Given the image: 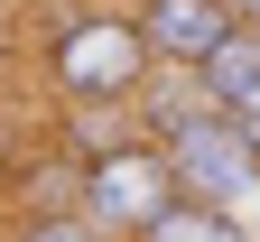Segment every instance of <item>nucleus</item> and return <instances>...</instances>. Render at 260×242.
I'll return each mask as SVG.
<instances>
[{
  "label": "nucleus",
  "instance_id": "f03ea898",
  "mask_svg": "<svg viewBox=\"0 0 260 242\" xmlns=\"http://www.w3.org/2000/svg\"><path fill=\"white\" fill-rule=\"evenodd\" d=\"M177 205H186V186H177V168H168V149L149 130H121L103 149H75V214L103 224L112 242H140Z\"/></svg>",
  "mask_w": 260,
  "mask_h": 242
},
{
  "label": "nucleus",
  "instance_id": "f257e3e1",
  "mask_svg": "<svg viewBox=\"0 0 260 242\" xmlns=\"http://www.w3.org/2000/svg\"><path fill=\"white\" fill-rule=\"evenodd\" d=\"M38 65L65 102H103V112H130L140 84L158 75V56L130 19V0H65L47 10V38H38Z\"/></svg>",
  "mask_w": 260,
  "mask_h": 242
},
{
  "label": "nucleus",
  "instance_id": "0eeeda50",
  "mask_svg": "<svg viewBox=\"0 0 260 242\" xmlns=\"http://www.w3.org/2000/svg\"><path fill=\"white\" fill-rule=\"evenodd\" d=\"M10 242H112V233H103V224H84L75 205H65V214H28Z\"/></svg>",
  "mask_w": 260,
  "mask_h": 242
},
{
  "label": "nucleus",
  "instance_id": "7ed1b4c3",
  "mask_svg": "<svg viewBox=\"0 0 260 242\" xmlns=\"http://www.w3.org/2000/svg\"><path fill=\"white\" fill-rule=\"evenodd\" d=\"M158 149H168V168H177V186L195 196V205H223V214H260V140L223 112V102H205V112H186V121H168L158 130Z\"/></svg>",
  "mask_w": 260,
  "mask_h": 242
},
{
  "label": "nucleus",
  "instance_id": "423d86ee",
  "mask_svg": "<svg viewBox=\"0 0 260 242\" xmlns=\"http://www.w3.org/2000/svg\"><path fill=\"white\" fill-rule=\"evenodd\" d=\"M140 242H251V224H242V214H223V205H195V196H186L177 214H158Z\"/></svg>",
  "mask_w": 260,
  "mask_h": 242
},
{
  "label": "nucleus",
  "instance_id": "6e6552de",
  "mask_svg": "<svg viewBox=\"0 0 260 242\" xmlns=\"http://www.w3.org/2000/svg\"><path fill=\"white\" fill-rule=\"evenodd\" d=\"M233 10H242V0H233Z\"/></svg>",
  "mask_w": 260,
  "mask_h": 242
},
{
  "label": "nucleus",
  "instance_id": "39448f33",
  "mask_svg": "<svg viewBox=\"0 0 260 242\" xmlns=\"http://www.w3.org/2000/svg\"><path fill=\"white\" fill-rule=\"evenodd\" d=\"M195 75H205V93H214L223 112H233V121L251 130V140H260V28L242 19L233 38H223V47L205 56V65H195Z\"/></svg>",
  "mask_w": 260,
  "mask_h": 242
},
{
  "label": "nucleus",
  "instance_id": "20e7f679",
  "mask_svg": "<svg viewBox=\"0 0 260 242\" xmlns=\"http://www.w3.org/2000/svg\"><path fill=\"white\" fill-rule=\"evenodd\" d=\"M130 19H140V38H149L158 65H205V56L242 28L233 0H130Z\"/></svg>",
  "mask_w": 260,
  "mask_h": 242
}]
</instances>
